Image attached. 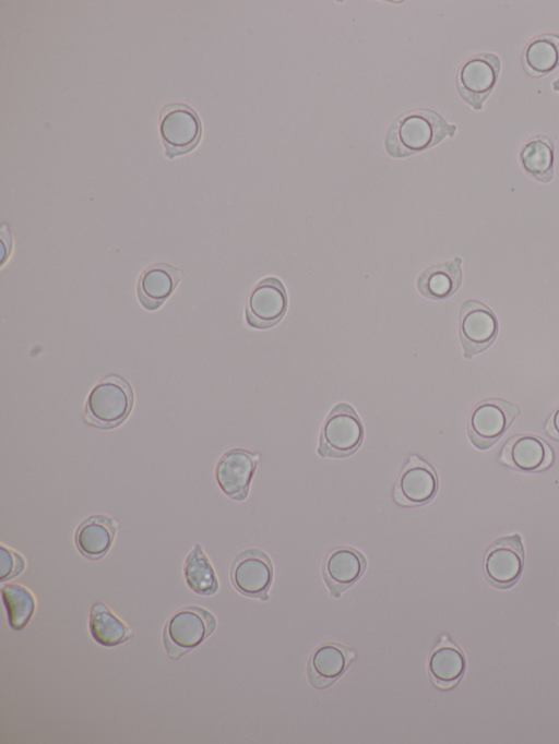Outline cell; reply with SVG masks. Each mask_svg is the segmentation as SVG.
<instances>
[{
  "instance_id": "cell-1",
  "label": "cell",
  "mask_w": 559,
  "mask_h": 744,
  "mask_svg": "<svg viewBox=\"0 0 559 744\" xmlns=\"http://www.w3.org/2000/svg\"><path fill=\"white\" fill-rule=\"evenodd\" d=\"M456 129L433 110H411L390 125L384 140L385 151L395 158L408 157L433 147L447 136L453 137Z\"/></svg>"
},
{
  "instance_id": "cell-2",
  "label": "cell",
  "mask_w": 559,
  "mask_h": 744,
  "mask_svg": "<svg viewBox=\"0 0 559 744\" xmlns=\"http://www.w3.org/2000/svg\"><path fill=\"white\" fill-rule=\"evenodd\" d=\"M133 405V392L123 377L112 374L91 391L85 404V419L99 428H114L128 417Z\"/></svg>"
},
{
  "instance_id": "cell-3",
  "label": "cell",
  "mask_w": 559,
  "mask_h": 744,
  "mask_svg": "<svg viewBox=\"0 0 559 744\" xmlns=\"http://www.w3.org/2000/svg\"><path fill=\"white\" fill-rule=\"evenodd\" d=\"M216 628V619L210 611L188 605L175 612L163 631L164 646L169 658L177 660L198 647Z\"/></svg>"
},
{
  "instance_id": "cell-4",
  "label": "cell",
  "mask_w": 559,
  "mask_h": 744,
  "mask_svg": "<svg viewBox=\"0 0 559 744\" xmlns=\"http://www.w3.org/2000/svg\"><path fill=\"white\" fill-rule=\"evenodd\" d=\"M364 439L362 423L347 403L336 404L325 418L317 449L321 457H345L355 453Z\"/></svg>"
},
{
  "instance_id": "cell-5",
  "label": "cell",
  "mask_w": 559,
  "mask_h": 744,
  "mask_svg": "<svg viewBox=\"0 0 559 744\" xmlns=\"http://www.w3.org/2000/svg\"><path fill=\"white\" fill-rule=\"evenodd\" d=\"M501 70L500 58L492 52H480L467 58L456 74L461 98L476 111L493 91Z\"/></svg>"
},
{
  "instance_id": "cell-6",
  "label": "cell",
  "mask_w": 559,
  "mask_h": 744,
  "mask_svg": "<svg viewBox=\"0 0 559 744\" xmlns=\"http://www.w3.org/2000/svg\"><path fill=\"white\" fill-rule=\"evenodd\" d=\"M520 413L518 405L501 398H488L472 410L467 431L472 444L478 449L493 445Z\"/></svg>"
},
{
  "instance_id": "cell-7",
  "label": "cell",
  "mask_w": 559,
  "mask_h": 744,
  "mask_svg": "<svg viewBox=\"0 0 559 744\" xmlns=\"http://www.w3.org/2000/svg\"><path fill=\"white\" fill-rule=\"evenodd\" d=\"M159 132L169 158L192 151L202 134V124L197 112L183 104L165 106L159 116Z\"/></svg>"
},
{
  "instance_id": "cell-8",
  "label": "cell",
  "mask_w": 559,
  "mask_h": 744,
  "mask_svg": "<svg viewBox=\"0 0 559 744\" xmlns=\"http://www.w3.org/2000/svg\"><path fill=\"white\" fill-rule=\"evenodd\" d=\"M498 331V320L491 309L474 299L463 302L460 310L459 333L466 359L488 348L496 339Z\"/></svg>"
},
{
  "instance_id": "cell-9",
  "label": "cell",
  "mask_w": 559,
  "mask_h": 744,
  "mask_svg": "<svg viewBox=\"0 0 559 744\" xmlns=\"http://www.w3.org/2000/svg\"><path fill=\"white\" fill-rule=\"evenodd\" d=\"M525 552L519 533L496 540L484 559V574L495 587L506 589L520 578L524 566Z\"/></svg>"
},
{
  "instance_id": "cell-10",
  "label": "cell",
  "mask_w": 559,
  "mask_h": 744,
  "mask_svg": "<svg viewBox=\"0 0 559 744\" xmlns=\"http://www.w3.org/2000/svg\"><path fill=\"white\" fill-rule=\"evenodd\" d=\"M287 307L284 284L277 277H265L253 287L247 299L246 321L258 329L273 327L284 317Z\"/></svg>"
},
{
  "instance_id": "cell-11",
  "label": "cell",
  "mask_w": 559,
  "mask_h": 744,
  "mask_svg": "<svg viewBox=\"0 0 559 744\" xmlns=\"http://www.w3.org/2000/svg\"><path fill=\"white\" fill-rule=\"evenodd\" d=\"M438 490L437 473L427 461L411 455L394 485V500L403 506L429 502Z\"/></svg>"
},
{
  "instance_id": "cell-12",
  "label": "cell",
  "mask_w": 559,
  "mask_h": 744,
  "mask_svg": "<svg viewBox=\"0 0 559 744\" xmlns=\"http://www.w3.org/2000/svg\"><path fill=\"white\" fill-rule=\"evenodd\" d=\"M230 578L241 593L264 600L273 578L272 563L260 550L243 551L233 562Z\"/></svg>"
},
{
  "instance_id": "cell-13",
  "label": "cell",
  "mask_w": 559,
  "mask_h": 744,
  "mask_svg": "<svg viewBox=\"0 0 559 744\" xmlns=\"http://www.w3.org/2000/svg\"><path fill=\"white\" fill-rule=\"evenodd\" d=\"M500 460L518 471L539 472L550 466L552 451L538 435L518 434L506 442Z\"/></svg>"
},
{
  "instance_id": "cell-14",
  "label": "cell",
  "mask_w": 559,
  "mask_h": 744,
  "mask_svg": "<svg viewBox=\"0 0 559 744\" xmlns=\"http://www.w3.org/2000/svg\"><path fill=\"white\" fill-rule=\"evenodd\" d=\"M259 456L242 448L225 453L216 466L222 491L234 500L246 499Z\"/></svg>"
},
{
  "instance_id": "cell-15",
  "label": "cell",
  "mask_w": 559,
  "mask_h": 744,
  "mask_svg": "<svg viewBox=\"0 0 559 744\" xmlns=\"http://www.w3.org/2000/svg\"><path fill=\"white\" fill-rule=\"evenodd\" d=\"M183 273L166 263H156L143 271L138 283V297L147 310L158 309L175 291Z\"/></svg>"
},
{
  "instance_id": "cell-16",
  "label": "cell",
  "mask_w": 559,
  "mask_h": 744,
  "mask_svg": "<svg viewBox=\"0 0 559 744\" xmlns=\"http://www.w3.org/2000/svg\"><path fill=\"white\" fill-rule=\"evenodd\" d=\"M366 568L365 556L349 547H338L329 552L323 561V576L331 591H341L359 579Z\"/></svg>"
},
{
  "instance_id": "cell-17",
  "label": "cell",
  "mask_w": 559,
  "mask_h": 744,
  "mask_svg": "<svg viewBox=\"0 0 559 744\" xmlns=\"http://www.w3.org/2000/svg\"><path fill=\"white\" fill-rule=\"evenodd\" d=\"M462 259L437 264L423 271L416 280L420 295L431 300H443L454 295L463 280Z\"/></svg>"
},
{
  "instance_id": "cell-18",
  "label": "cell",
  "mask_w": 559,
  "mask_h": 744,
  "mask_svg": "<svg viewBox=\"0 0 559 744\" xmlns=\"http://www.w3.org/2000/svg\"><path fill=\"white\" fill-rule=\"evenodd\" d=\"M353 652L335 643L319 646L309 661V680L316 687H325L348 667Z\"/></svg>"
},
{
  "instance_id": "cell-19",
  "label": "cell",
  "mask_w": 559,
  "mask_h": 744,
  "mask_svg": "<svg viewBox=\"0 0 559 744\" xmlns=\"http://www.w3.org/2000/svg\"><path fill=\"white\" fill-rule=\"evenodd\" d=\"M117 530V523L104 515L86 518L76 529L75 544L91 560L103 557L109 550Z\"/></svg>"
},
{
  "instance_id": "cell-20",
  "label": "cell",
  "mask_w": 559,
  "mask_h": 744,
  "mask_svg": "<svg viewBox=\"0 0 559 744\" xmlns=\"http://www.w3.org/2000/svg\"><path fill=\"white\" fill-rule=\"evenodd\" d=\"M555 140L551 135H535L521 147L519 161L524 172L534 180L548 183L554 178Z\"/></svg>"
},
{
  "instance_id": "cell-21",
  "label": "cell",
  "mask_w": 559,
  "mask_h": 744,
  "mask_svg": "<svg viewBox=\"0 0 559 744\" xmlns=\"http://www.w3.org/2000/svg\"><path fill=\"white\" fill-rule=\"evenodd\" d=\"M428 670L438 687L451 688L465 671V657L454 643L443 637L429 657Z\"/></svg>"
},
{
  "instance_id": "cell-22",
  "label": "cell",
  "mask_w": 559,
  "mask_h": 744,
  "mask_svg": "<svg viewBox=\"0 0 559 744\" xmlns=\"http://www.w3.org/2000/svg\"><path fill=\"white\" fill-rule=\"evenodd\" d=\"M521 64L534 79L554 72L559 67V36L543 34L531 39L522 51Z\"/></svg>"
},
{
  "instance_id": "cell-23",
  "label": "cell",
  "mask_w": 559,
  "mask_h": 744,
  "mask_svg": "<svg viewBox=\"0 0 559 744\" xmlns=\"http://www.w3.org/2000/svg\"><path fill=\"white\" fill-rule=\"evenodd\" d=\"M90 631L98 644L108 647L120 645L133 636L132 629L102 602L95 603L91 610Z\"/></svg>"
},
{
  "instance_id": "cell-24",
  "label": "cell",
  "mask_w": 559,
  "mask_h": 744,
  "mask_svg": "<svg viewBox=\"0 0 559 744\" xmlns=\"http://www.w3.org/2000/svg\"><path fill=\"white\" fill-rule=\"evenodd\" d=\"M183 573L189 588L195 593L211 596L218 590L214 568L199 543L187 556Z\"/></svg>"
},
{
  "instance_id": "cell-25",
  "label": "cell",
  "mask_w": 559,
  "mask_h": 744,
  "mask_svg": "<svg viewBox=\"0 0 559 744\" xmlns=\"http://www.w3.org/2000/svg\"><path fill=\"white\" fill-rule=\"evenodd\" d=\"M1 592L9 625L15 631L23 629L35 611L36 603L33 595L25 587L15 584L3 585Z\"/></svg>"
},
{
  "instance_id": "cell-26",
  "label": "cell",
  "mask_w": 559,
  "mask_h": 744,
  "mask_svg": "<svg viewBox=\"0 0 559 744\" xmlns=\"http://www.w3.org/2000/svg\"><path fill=\"white\" fill-rule=\"evenodd\" d=\"M25 562L21 554L4 547H0V579L2 581L13 578L24 569Z\"/></svg>"
},
{
  "instance_id": "cell-27",
  "label": "cell",
  "mask_w": 559,
  "mask_h": 744,
  "mask_svg": "<svg viewBox=\"0 0 559 744\" xmlns=\"http://www.w3.org/2000/svg\"><path fill=\"white\" fill-rule=\"evenodd\" d=\"M547 433L555 440H559V406L552 411L546 422Z\"/></svg>"
},
{
  "instance_id": "cell-28",
  "label": "cell",
  "mask_w": 559,
  "mask_h": 744,
  "mask_svg": "<svg viewBox=\"0 0 559 744\" xmlns=\"http://www.w3.org/2000/svg\"><path fill=\"white\" fill-rule=\"evenodd\" d=\"M552 89L559 93V76L552 82Z\"/></svg>"
}]
</instances>
